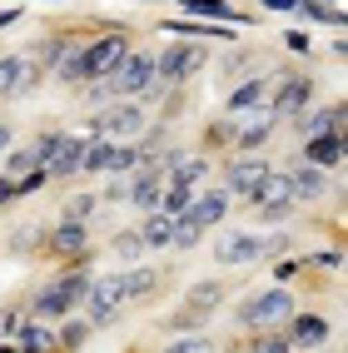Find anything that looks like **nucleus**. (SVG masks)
<instances>
[{
	"instance_id": "f257e3e1",
	"label": "nucleus",
	"mask_w": 348,
	"mask_h": 353,
	"mask_svg": "<svg viewBox=\"0 0 348 353\" xmlns=\"http://www.w3.org/2000/svg\"><path fill=\"white\" fill-rule=\"evenodd\" d=\"M90 284H95V274H90V254H85V259H70L55 279H45V284L25 299V314L40 319V323H55V319H65V314H80Z\"/></svg>"
},
{
	"instance_id": "f03ea898",
	"label": "nucleus",
	"mask_w": 348,
	"mask_h": 353,
	"mask_svg": "<svg viewBox=\"0 0 348 353\" xmlns=\"http://www.w3.org/2000/svg\"><path fill=\"white\" fill-rule=\"evenodd\" d=\"M294 309H298L294 289H289V284H269V289H259L254 299H244L239 309H234V319H239V328L259 334V328H284Z\"/></svg>"
},
{
	"instance_id": "7ed1b4c3",
	"label": "nucleus",
	"mask_w": 348,
	"mask_h": 353,
	"mask_svg": "<svg viewBox=\"0 0 348 353\" xmlns=\"http://www.w3.org/2000/svg\"><path fill=\"white\" fill-rule=\"evenodd\" d=\"M145 130H150V110L139 100H110L90 120V139H125V145H134Z\"/></svg>"
},
{
	"instance_id": "20e7f679",
	"label": "nucleus",
	"mask_w": 348,
	"mask_h": 353,
	"mask_svg": "<svg viewBox=\"0 0 348 353\" xmlns=\"http://www.w3.org/2000/svg\"><path fill=\"white\" fill-rule=\"evenodd\" d=\"M314 90H318L314 75H278L274 90H269V100H264V110L274 114L278 125H289L294 114H304V110L314 105Z\"/></svg>"
},
{
	"instance_id": "39448f33",
	"label": "nucleus",
	"mask_w": 348,
	"mask_h": 353,
	"mask_svg": "<svg viewBox=\"0 0 348 353\" xmlns=\"http://www.w3.org/2000/svg\"><path fill=\"white\" fill-rule=\"evenodd\" d=\"M204 60H209V50L204 45H170V50H159L154 55V80L159 85H170V90H179V85H190L199 70H204Z\"/></svg>"
},
{
	"instance_id": "423d86ee",
	"label": "nucleus",
	"mask_w": 348,
	"mask_h": 353,
	"mask_svg": "<svg viewBox=\"0 0 348 353\" xmlns=\"http://www.w3.org/2000/svg\"><path fill=\"white\" fill-rule=\"evenodd\" d=\"M269 170H274V159H264V154H229V164H224L229 199L254 204V199H259V184L269 179Z\"/></svg>"
},
{
	"instance_id": "0eeeda50",
	"label": "nucleus",
	"mask_w": 348,
	"mask_h": 353,
	"mask_svg": "<svg viewBox=\"0 0 348 353\" xmlns=\"http://www.w3.org/2000/svg\"><path fill=\"white\" fill-rule=\"evenodd\" d=\"M120 309H125V279L120 274H110V279H95L85 294V319L90 328H110V323H120Z\"/></svg>"
},
{
	"instance_id": "6e6552de",
	"label": "nucleus",
	"mask_w": 348,
	"mask_h": 353,
	"mask_svg": "<svg viewBox=\"0 0 348 353\" xmlns=\"http://www.w3.org/2000/svg\"><path fill=\"white\" fill-rule=\"evenodd\" d=\"M134 170V145L125 139H90L85 159H80V174H130Z\"/></svg>"
},
{
	"instance_id": "1a4fd4ad",
	"label": "nucleus",
	"mask_w": 348,
	"mask_h": 353,
	"mask_svg": "<svg viewBox=\"0 0 348 353\" xmlns=\"http://www.w3.org/2000/svg\"><path fill=\"white\" fill-rule=\"evenodd\" d=\"M274 130H278V120L259 105V110H244L239 114V125H234V145H229V154H259L269 139H274Z\"/></svg>"
},
{
	"instance_id": "9d476101",
	"label": "nucleus",
	"mask_w": 348,
	"mask_h": 353,
	"mask_svg": "<svg viewBox=\"0 0 348 353\" xmlns=\"http://www.w3.org/2000/svg\"><path fill=\"white\" fill-rule=\"evenodd\" d=\"M284 334H289L294 353H314V348H323V343L334 339V323L323 319V314H314V309H294L289 323H284Z\"/></svg>"
},
{
	"instance_id": "9b49d317",
	"label": "nucleus",
	"mask_w": 348,
	"mask_h": 353,
	"mask_svg": "<svg viewBox=\"0 0 348 353\" xmlns=\"http://www.w3.org/2000/svg\"><path fill=\"white\" fill-rule=\"evenodd\" d=\"M159 194H165V164H134L130 170V194H125V204L130 209H139V214H154V204H159Z\"/></svg>"
},
{
	"instance_id": "f8f14e48",
	"label": "nucleus",
	"mask_w": 348,
	"mask_h": 353,
	"mask_svg": "<svg viewBox=\"0 0 348 353\" xmlns=\"http://www.w3.org/2000/svg\"><path fill=\"white\" fill-rule=\"evenodd\" d=\"M50 259H60V264H70V259H85L90 254V224H75V219H60L50 234H45L40 244Z\"/></svg>"
},
{
	"instance_id": "ddd939ff",
	"label": "nucleus",
	"mask_w": 348,
	"mask_h": 353,
	"mask_svg": "<svg viewBox=\"0 0 348 353\" xmlns=\"http://www.w3.org/2000/svg\"><path fill=\"white\" fill-rule=\"evenodd\" d=\"M289 194L294 204H318L329 199V170H318V164H289Z\"/></svg>"
},
{
	"instance_id": "4468645a",
	"label": "nucleus",
	"mask_w": 348,
	"mask_h": 353,
	"mask_svg": "<svg viewBox=\"0 0 348 353\" xmlns=\"http://www.w3.org/2000/svg\"><path fill=\"white\" fill-rule=\"evenodd\" d=\"M274 80L278 75H269V70H254V75H244L234 90H229V100H224V110L229 114H244V110H259L264 100H269V90H274Z\"/></svg>"
},
{
	"instance_id": "2eb2a0df",
	"label": "nucleus",
	"mask_w": 348,
	"mask_h": 353,
	"mask_svg": "<svg viewBox=\"0 0 348 353\" xmlns=\"http://www.w3.org/2000/svg\"><path fill=\"white\" fill-rule=\"evenodd\" d=\"M343 100H334V105H323V110H304V114H294V134L298 139H314V134H343Z\"/></svg>"
},
{
	"instance_id": "dca6fc26",
	"label": "nucleus",
	"mask_w": 348,
	"mask_h": 353,
	"mask_svg": "<svg viewBox=\"0 0 348 353\" xmlns=\"http://www.w3.org/2000/svg\"><path fill=\"white\" fill-rule=\"evenodd\" d=\"M343 154H348V134H314V139H304V150H298L304 164H318V170H329V174L343 164Z\"/></svg>"
},
{
	"instance_id": "f3484780",
	"label": "nucleus",
	"mask_w": 348,
	"mask_h": 353,
	"mask_svg": "<svg viewBox=\"0 0 348 353\" xmlns=\"http://www.w3.org/2000/svg\"><path fill=\"white\" fill-rule=\"evenodd\" d=\"M259 244H264V234H244V229H234V234H224V239L214 244V259H219V264H234V269L259 264Z\"/></svg>"
},
{
	"instance_id": "a211bd4d",
	"label": "nucleus",
	"mask_w": 348,
	"mask_h": 353,
	"mask_svg": "<svg viewBox=\"0 0 348 353\" xmlns=\"http://www.w3.org/2000/svg\"><path fill=\"white\" fill-rule=\"evenodd\" d=\"M85 145H90V134H65L60 145H55V154H50V179H75L80 174V159H85Z\"/></svg>"
},
{
	"instance_id": "6ab92c4d",
	"label": "nucleus",
	"mask_w": 348,
	"mask_h": 353,
	"mask_svg": "<svg viewBox=\"0 0 348 353\" xmlns=\"http://www.w3.org/2000/svg\"><path fill=\"white\" fill-rule=\"evenodd\" d=\"M20 353H60V343H55V328L50 323H40V319H25L15 328V339H10Z\"/></svg>"
},
{
	"instance_id": "aec40b11",
	"label": "nucleus",
	"mask_w": 348,
	"mask_h": 353,
	"mask_svg": "<svg viewBox=\"0 0 348 353\" xmlns=\"http://www.w3.org/2000/svg\"><path fill=\"white\" fill-rule=\"evenodd\" d=\"M120 279H125V303H139V299L159 294V284H165V269H159V264H134V269L120 274Z\"/></svg>"
},
{
	"instance_id": "412c9836",
	"label": "nucleus",
	"mask_w": 348,
	"mask_h": 353,
	"mask_svg": "<svg viewBox=\"0 0 348 353\" xmlns=\"http://www.w3.org/2000/svg\"><path fill=\"white\" fill-rule=\"evenodd\" d=\"M224 294H229V284L224 279H199V284H190L184 289V309H194V314H214L219 303H224Z\"/></svg>"
},
{
	"instance_id": "4be33fe9",
	"label": "nucleus",
	"mask_w": 348,
	"mask_h": 353,
	"mask_svg": "<svg viewBox=\"0 0 348 353\" xmlns=\"http://www.w3.org/2000/svg\"><path fill=\"white\" fill-rule=\"evenodd\" d=\"M165 30L170 35H190V40H234L239 26H219V20H165Z\"/></svg>"
},
{
	"instance_id": "5701e85b",
	"label": "nucleus",
	"mask_w": 348,
	"mask_h": 353,
	"mask_svg": "<svg viewBox=\"0 0 348 353\" xmlns=\"http://www.w3.org/2000/svg\"><path fill=\"white\" fill-rule=\"evenodd\" d=\"M179 10L190 20H219V26H244V15L224 0H179Z\"/></svg>"
},
{
	"instance_id": "b1692460",
	"label": "nucleus",
	"mask_w": 348,
	"mask_h": 353,
	"mask_svg": "<svg viewBox=\"0 0 348 353\" xmlns=\"http://www.w3.org/2000/svg\"><path fill=\"white\" fill-rule=\"evenodd\" d=\"M170 239H174V219L170 214H145V224H139V244H145L150 254H165L170 249Z\"/></svg>"
},
{
	"instance_id": "393cba45",
	"label": "nucleus",
	"mask_w": 348,
	"mask_h": 353,
	"mask_svg": "<svg viewBox=\"0 0 348 353\" xmlns=\"http://www.w3.org/2000/svg\"><path fill=\"white\" fill-rule=\"evenodd\" d=\"M60 328H55V343H60V353H75V348H85V339L95 334L90 328V319H80V314H65V319H55Z\"/></svg>"
},
{
	"instance_id": "a878e982",
	"label": "nucleus",
	"mask_w": 348,
	"mask_h": 353,
	"mask_svg": "<svg viewBox=\"0 0 348 353\" xmlns=\"http://www.w3.org/2000/svg\"><path fill=\"white\" fill-rule=\"evenodd\" d=\"M254 204H294V194H289V170H269V179L259 184V199ZM249 204V209H254ZM298 209V204H294Z\"/></svg>"
},
{
	"instance_id": "bb28decb",
	"label": "nucleus",
	"mask_w": 348,
	"mask_h": 353,
	"mask_svg": "<svg viewBox=\"0 0 348 353\" xmlns=\"http://www.w3.org/2000/svg\"><path fill=\"white\" fill-rule=\"evenodd\" d=\"M239 353H294V343L284 328H259V334H249V343Z\"/></svg>"
},
{
	"instance_id": "cd10ccee",
	"label": "nucleus",
	"mask_w": 348,
	"mask_h": 353,
	"mask_svg": "<svg viewBox=\"0 0 348 353\" xmlns=\"http://www.w3.org/2000/svg\"><path fill=\"white\" fill-rule=\"evenodd\" d=\"M70 45H75V35H50V40H40V50L30 55V65H35V70H45V75H50V70L60 65V55L70 50Z\"/></svg>"
},
{
	"instance_id": "c85d7f7f",
	"label": "nucleus",
	"mask_w": 348,
	"mask_h": 353,
	"mask_svg": "<svg viewBox=\"0 0 348 353\" xmlns=\"http://www.w3.org/2000/svg\"><path fill=\"white\" fill-rule=\"evenodd\" d=\"M190 199H194V184H170L165 179V194H159V214H170V219H179L184 209H190Z\"/></svg>"
},
{
	"instance_id": "c756f323",
	"label": "nucleus",
	"mask_w": 348,
	"mask_h": 353,
	"mask_svg": "<svg viewBox=\"0 0 348 353\" xmlns=\"http://www.w3.org/2000/svg\"><path fill=\"white\" fill-rule=\"evenodd\" d=\"M100 209V194H90V190H80V194H70L65 199V209H60V219H75V224H90V214Z\"/></svg>"
},
{
	"instance_id": "7c9ffc66",
	"label": "nucleus",
	"mask_w": 348,
	"mask_h": 353,
	"mask_svg": "<svg viewBox=\"0 0 348 353\" xmlns=\"http://www.w3.org/2000/svg\"><path fill=\"white\" fill-rule=\"evenodd\" d=\"M25 60H30V55H20V50L0 55V100H10V90H15V80H20V70H25Z\"/></svg>"
},
{
	"instance_id": "2f4dec72",
	"label": "nucleus",
	"mask_w": 348,
	"mask_h": 353,
	"mask_svg": "<svg viewBox=\"0 0 348 353\" xmlns=\"http://www.w3.org/2000/svg\"><path fill=\"white\" fill-rule=\"evenodd\" d=\"M0 159H6V164H0V174H6V179H15V174H30V170H40V164H35V154H30V145H25V150H6Z\"/></svg>"
},
{
	"instance_id": "473e14b6",
	"label": "nucleus",
	"mask_w": 348,
	"mask_h": 353,
	"mask_svg": "<svg viewBox=\"0 0 348 353\" xmlns=\"http://www.w3.org/2000/svg\"><path fill=\"white\" fill-rule=\"evenodd\" d=\"M234 125H239V114H229V120H219V125H209V134H204V145H209V150H229V145H234Z\"/></svg>"
},
{
	"instance_id": "72a5a7b5",
	"label": "nucleus",
	"mask_w": 348,
	"mask_h": 353,
	"mask_svg": "<svg viewBox=\"0 0 348 353\" xmlns=\"http://www.w3.org/2000/svg\"><path fill=\"white\" fill-rule=\"evenodd\" d=\"M110 249H114V259H139V254H145V244H139V229H120Z\"/></svg>"
},
{
	"instance_id": "f704fd0d",
	"label": "nucleus",
	"mask_w": 348,
	"mask_h": 353,
	"mask_svg": "<svg viewBox=\"0 0 348 353\" xmlns=\"http://www.w3.org/2000/svg\"><path fill=\"white\" fill-rule=\"evenodd\" d=\"M204 323H209V319H204V314H194V309H179V314H170V319H165V328H174V334H199Z\"/></svg>"
},
{
	"instance_id": "c9c22d12",
	"label": "nucleus",
	"mask_w": 348,
	"mask_h": 353,
	"mask_svg": "<svg viewBox=\"0 0 348 353\" xmlns=\"http://www.w3.org/2000/svg\"><path fill=\"white\" fill-rule=\"evenodd\" d=\"M165 353H214V339H209L204 328H199V334H184L179 343H170Z\"/></svg>"
},
{
	"instance_id": "e433bc0d",
	"label": "nucleus",
	"mask_w": 348,
	"mask_h": 353,
	"mask_svg": "<svg viewBox=\"0 0 348 353\" xmlns=\"http://www.w3.org/2000/svg\"><path fill=\"white\" fill-rule=\"evenodd\" d=\"M304 269H309V259H304V254L278 259V264H274V284H294V274H304Z\"/></svg>"
},
{
	"instance_id": "4c0bfd02",
	"label": "nucleus",
	"mask_w": 348,
	"mask_h": 353,
	"mask_svg": "<svg viewBox=\"0 0 348 353\" xmlns=\"http://www.w3.org/2000/svg\"><path fill=\"white\" fill-rule=\"evenodd\" d=\"M289 249H294V234L274 229V234H264V244H259V259H278V254H289Z\"/></svg>"
},
{
	"instance_id": "58836bf2",
	"label": "nucleus",
	"mask_w": 348,
	"mask_h": 353,
	"mask_svg": "<svg viewBox=\"0 0 348 353\" xmlns=\"http://www.w3.org/2000/svg\"><path fill=\"white\" fill-rule=\"evenodd\" d=\"M30 314H25V303H6V309H0V339H15V328L25 323Z\"/></svg>"
},
{
	"instance_id": "ea45409f",
	"label": "nucleus",
	"mask_w": 348,
	"mask_h": 353,
	"mask_svg": "<svg viewBox=\"0 0 348 353\" xmlns=\"http://www.w3.org/2000/svg\"><path fill=\"white\" fill-rule=\"evenodd\" d=\"M65 139V130H45L35 145H30V154H35V164H50V154H55V145Z\"/></svg>"
},
{
	"instance_id": "a19ab883",
	"label": "nucleus",
	"mask_w": 348,
	"mask_h": 353,
	"mask_svg": "<svg viewBox=\"0 0 348 353\" xmlns=\"http://www.w3.org/2000/svg\"><path fill=\"white\" fill-rule=\"evenodd\" d=\"M125 194H130V174H110V190L100 194V204H125Z\"/></svg>"
},
{
	"instance_id": "79ce46f5",
	"label": "nucleus",
	"mask_w": 348,
	"mask_h": 353,
	"mask_svg": "<svg viewBox=\"0 0 348 353\" xmlns=\"http://www.w3.org/2000/svg\"><path fill=\"white\" fill-rule=\"evenodd\" d=\"M254 214H259L264 224H284L294 214V204H254Z\"/></svg>"
},
{
	"instance_id": "37998d69",
	"label": "nucleus",
	"mask_w": 348,
	"mask_h": 353,
	"mask_svg": "<svg viewBox=\"0 0 348 353\" xmlns=\"http://www.w3.org/2000/svg\"><path fill=\"white\" fill-rule=\"evenodd\" d=\"M309 269H338L343 264V249H318V254H304Z\"/></svg>"
},
{
	"instance_id": "c03bdc74",
	"label": "nucleus",
	"mask_w": 348,
	"mask_h": 353,
	"mask_svg": "<svg viewBox=\"0 0 348 353\" xmlns=\"http://www.w3.org/2000/svg\"><path fill=\"white\" fill-rule=\"evenodd\" d=\"M284 45H289L294 55H309V50H314V40H309L304 30H289V35H284Z\"/></svg>"
},
{
	"instance_id": "a18cd8bd",
	"label": "nucleus",
	"mask_w": 348,
	"mask_h": 353,
	"mask_svg": "<svg viewBox=\"0 0 348 353\" xmlns=\"http://www.w3.org/2000/svg\"><path fill=\"white\" fill-rule=\"evenodd\" d=\"M298 0H259V10H274V15H294Z\"/></svg>"
},
{
	"instance_id": "49530a36",
	"label": "nucleus",
	"mask_w": 348,
	"mask_h": 353,
	"mask_svg": "<svg viewBox=\"0 0 348 353\" xmlns=\"http://www.w3.org/2000/svg\"><path fill=\"white\" fill-rule=\"evenodd\" d=\"M15 20H20V10H15V6H10V10H0V30H10Z\"/></svg>"
},
{
	"instance_id": "de8ad7c7",
	"label": "nucleus",
	"mask_w": 348,
	"mask_h": 353,
	"mask_svg": "<svg viewBox=\"0 0 348 353\" xmlns=\"http://www.w3.org/2000/svg\"><path fill=\"white\" fill-rule=\"evenodd\" d=\"M10 139H15V134H10V125H6V120H0V154H6V150H10Z\"/></svg>"
},
{
	"instance_id": "09e8293b",
	"label": "nucleus",
	"mask_w": 348,
	"mask_h": 353,
	"mask_svg": "<svg viewBox=\"0 0 348 353\" xmlns=\"http://www.w3.org/2000/svg\"><path fill=\"white\" fill-rule=\"evenodd\" d=\"M0 353H20V348H15V343H10V339H0Z\"/></svg>"
},
{
	"instance_id": "8fccbe9b",
	"label": "nucleus",
	"mask_w": 348,
	"mask_h": 353,
	"mask_svg": "<svg viewBox=\"0 0 348 353\" xmlns=\"http://www.w3.org/2000/svg\"><path fill=\"white\" fill-rule=\"evenodd\" d=\"M318 6H338V0H318Z\"/></svg>"
},
{
	"instance_id": "3c124183",
	"label": "nucleus",
	"mask_w": 348,
	"mask_h": 353,
	"mask_svg": "<svg viewBox=\"0 0 348 353\" xmlns=\"http://www.w3.org/2000/svg\"><path fill=\"white\" fill-rule=\"evenodd\" d=\"M234 353H239V348H234Z\"/></svg>"
},
{
	"instance_id": "603ef678",
	"label": "nucleus",
	"mask_w": 348,
	"mask_h": 353,
	"mask_svg": "<svg viewBox=\"0 0 348 353\" xmlns=\"http://www.w3.org/2000/svg\"><path fill=\"white\" fill-rule=\"evenodd\" d=\"M314 353H318V348H314Z\"/></svg>"
}]
</instances>
